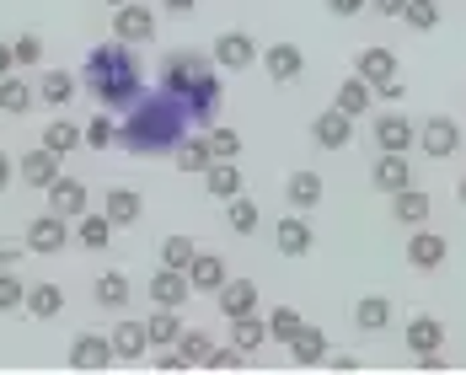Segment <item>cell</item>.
I'll return each mask as SVG.
<instances>
[{
  "instance_id": "1",
  "label": "cell",
  "mask_w": 466,
  "mask_h": 375,
  "mask_svg": "<svg viewBox=\"0 0 466 375\" xmlns=\"http://www.w3.org/2000/svg\"><path fill=\"white\" fill-rule=\"evenodd\" d=\"M193 129V113H187L183 96L161 92H140V102L118 118V145L129 156H172Z\"/></svg>"
},
{
  "instance_id": "2",
  "label": "cell",
  "mask_w": 466,
  "mask_h": 375,
  "mask_svg": "<svg viewBox=\"0 0 466 375\" xmlns=\"http://www.w3.org/2000/svg\"><path fill=\"white\" fill-rule=\"evenodd\" d=\"M81 92L92 96L96 107L107 113H129L145 92V70H140V54L135 44L113 38V44H96L81 65Z\"/></svg>"
},
{
  "instance_id": "3",
  "label": "cell",
  "mask_w": 466,
  "mask_h": 375,
  "mask_svg": "<svg viewBox=\"0 0 466 375\" xmlns=\"http://www.w3.org/2000/svg\"><path fill=\"white\" fill-rule=\"evenodd\" d=\"M215 70H220V65H215L204 48H172V54L161 59V86L187 102V96H193V86H198L204 76H215Z\"/></svg>"
},
{
  "instance_id": "4",
  "label": "cell",
  "mask_w": 466,
  "mask_h": 375,
  "mask_svg": "<svg viewBox=\"0 0 466 375\" xmlns=\"http://www.w3.org/2000/svg\"><path fill=\"white\" fill-rule=\"evenodd\" d=\"M419 145H423L429 161H445V156L461 150V124H456L451 113H434V118H423L419 124Z\"/></svg>"
},
{
  "instance_id": "5",
  "label": "cell",
  "mask_w": 466,
  "mask_h": 375,
  "mask_svg": "<svg viewBox=\"0 0 466 375\" xmlns=\"http://www.w3.org/2000/svg\"><path fill=\"white\" fill-rule=\"evenodd\" d=\"M70 241H76V231H70V220L48 209L44 220H33V226H27V241H22V247H27V252H44V258H54V252H65Z\"/></svg>"
},
{
  "instance_id": "6",
  "label": "cell",
  "mask_w": 466,
  "mask_h": 375,
  "mask_svg": "<svg viewBox=\"0 0 466 375\" xmlns=\"http://www.w3.org/2000/svg\"><path fill=\"white\" fill-rule=\"evenodd\" d=\"M113 38H124V44H150L156 38V11L150 5H113Z\"/></svg>"
},
{
  "instance_id": "7",
  "label": "cell",
  "mask_w": 466,
  "mask_h": 375,
  "mask_svg": "<svg viewBox=\"0 0 466 375\" xmlns=\"http://www.w3.org/2000/svg\"><path fill=\"white\" fill-rule=\"evenodd\" d=\"M258 54H263V48L252 44V33H220V38H215V44H209V59H215V65H220V70H252V59H258Z\"/></svg>"
},
{
  "instance_id": "8",
  "label": "cell",
  "mask_w": 466,
  "mask_h": 375,
  "mask_svg": "<svg viewBox=\"0 0 466 375\" xmlns=\"http://www.w3.org/2000/svg\"><path fill=\"white\" fill-rule=\"evenodd\" d=\"M113 360H118L113 338H102V332H76V343H70V370H107Z\"/></svg>"
},
{
  "instance_id": "9",
  "label": "cell",
  "mask_w": 466,
  "mask_h": 375,
  "mask_svg": "<svg viewBox=\"0 0 466 375\" xmlns=\"http://www.w3.org/2000/svg\"><path fill=\"white\" fill-rule=\"evenodd\" d=\"M370 135H375V150H397V156H408V150L419 145V124L402 118V113H380Z\"/></svg>"
},
{
  "instance_id": "10",
  "label": "cell",
  "mask_w": 466,
  "mask_h": 375,
  "mask_svg": "<svg viewBox=\"0 0 466 375\" xmlns=\"http://www.w3.org/2000/svg\"><path fill=\"white\" fill-rule=\"evenodd\" d=\"M375 193H402V188H413V161L408 156H397V150H375V172H370Z\"/></svg>"
},
{
  "instance_id": "11",
  "label": "cell",
  "mask_w": 466,
  "mask_h": 375,
  "mask_svg": "<svg viewBox=\"0 0 466 375\" xmlns=\"http://www.w3.org/2000/svg\"><path fill=\"white\" fill-rule=\"evenodd\" d=\"M220 107H226V86H220V70H215V76H204V81L193 86V96H187V113H193V124H198V129H215Z\"/></svg>"
},
{
  "instance_id": "12",
  "label": "cell",
  "mask_w": 466,
  "mask_h": 375,
  "mask_svg": "<svg viewBox=\"0 0 466 375\" xmlns=\"http://www.w3.org/2000/svg\"><path fill=\"white\" fill-rule=\"evenodd\" d=\"M311 140L322 145V150H349L354 145V118L343 107H327V113L311 118Z\"/></svg>"
},
{
  "instance_id": "13",
  "label": "cell",
  "mask_w": 466,
  "mask_h": 375,
  "mask_svg": "<svg viewBox=\"0 0 466 375\" xmlns=\"http://www.w3.org/2000/svg\"><path fill=\"white\" fill-rule=\"evenodd\" d=\"M274 247H279L284 258H306V252L317 247V231H311L306 209H289V215H284L279 231H274Z\"/></svg>"
},
{
  "instance_id": "14",
  "label": "cell",
  "mask_w": 466,
  "mask_h": 375,
  "mask_svg": "<svg viewBox=\"0 0 466 375\" xmlns=\"http://www.w3.org/2000/svg\"><path fill=\"white\" fill-rule=\"evenodd\" d=\"M86 204H92V193H86V183L81 177H54V188H48V209L54 215H65V220H81L86 215Z\"/></svg>"
},
{
  "instance_id": "15",
  "label": "cell",
  "mask_w": 466,
  "mask_h": 375,
  "mask_svg": "<svg viewBox=\"0 0 466 375\" xmlns=\"http://www.w3.org/2000/svg\"><path fill=\"white\" fill-rule=\"evenodd\" d=\"M16 177H22L27 188H44V193H48V188H54V177H59V156L38 140L27 156H22V161H16Z\"/></svg>"
},
{
  "instance_id": "16",
  "label": "cell",
  "mask_w": 466,
  "mask_h": 375,
  "mask_svg": "<svg viewBox=\"0 0 466 375\" xmlns=\"http://www.w3.org/2000/svg\"><path fill=\"white\" fill-rule=\"evenodd\" d=\"M263 70H268V81L289 86V81H300V76H306V54H300L295 44H268V48H263Z\"/></svg>"
},
{
  "instance_id": "17",
  "label": "cell",
  "mask_w": 466,
  "mask_h": 375,
  "mask_svg": "<svg viewBox=\"0 0 466 375\" xmlns=\"http://www.w3.org/2000/svg\"><path fill=\"white\" fill-rule=\"evenodd\" d=\"M445 252H451V241L440 231H419V226H413V236H408V263H413L419 274H434V269L445 263Z\"/></svg>"
},
{
  "instance_id": "18",
  "label": "cell",
  "mask_w": 466,
  "mask_h": 375,
  "mask_svg": "<svg viewBox=\"0 0 466 375\" xmlns=\"http://www.w3.org/2000/svg\"><path fill=\"white\" fill-rule=\"evenodd\" d=\"M354 76H365L375 92H380V86H391V81H397V54H391L386 44L360 48V59H354Z\"/></svg>"
},
{
  "instance_id": "19",
  "label": "cell",
  "mask_w": 466,
  "mask_h": 375,
  "mask_svg": "<svg viewBox=\"0 0 466 375\" xmlns=\"http://www.w3.org/2000/svg\"><path fill=\"white\" fill-rule=\"evenodd\" d=\"M187 295H193V284H187V269H156L150 274V306H183Z\"/></svg>"
},
{
  "instance_id": "20",
  "label": "cell",
  "mask_w": 466,
  "mask_h": 375,
  "mask_svg": "<svg viewBox=\"0 0 466 375\" xmlns=\"http://www.w3.org/2000/svg\"><path fill=\"white\" fill-rule=\"evenodd\" d=\"M226 279H231L226 258H215V252H193V263H187V284H193L198 295H220V284Z\"/></svg>"
},
{
  "instance_id": "21",
  "label": "cell",
  "mask_w": 466,
  "mask_h": 375,
  "mask_svg": "<svg viewBox=\"0 0 466 375\" xmlns=\"http://www.w3.org/2000/svg\"><path fill=\"white\" fill-rule=\"evenodd\" d=\"M322 193H327V183L317 172H289V177H284V204H289V209H306V215H311V209L322 204Z\"/></svg>"
},
{
  "instance_id": "22",
  "label": "cell",
  "mask_w": 466,
  "mask_h": 375,
  "mask_svg": "<svg viewBox=\"0 0 466 375\" xmlns=\"http://www.w3.org/2000/svg\"><path fill=\"white\" fill-rule=\"evenodd\" d=\"M215 300H220V317H226V322H231V317H252V311H258V284L252 279H226Z\"/></svg>"
},
{
  "instance_id": "23",
  "label": "cell",
  "mask_w": 466,
  "mask_h": 375,
  "mask_svg": "<svg viewBox=\"0 0 466 375\" xmlns=\"http://www.w3.org/2000/svg\"><path fill=\"white\" fill-rule=\"evenodd\" d=\"M402 338H408L413 360H419V354H440V349H445V322H440V317H413V322L402 328Z\"/></svg>"
},
{
  "instance_id": "24",
  "label": "cell",
  "mask_w": 466,
  "mask_h": 375,
  "mask_svg": "<svg viewBox=\"0 0 466 375\" xmlns=\"http://www.w3.org/2000/svg\"><path fill=\"white\" fill-rule=\"evenodd\" d=\"M102 215H107L113 226H135L145 215V198L135 188H107V193H102Z\"/></svg>"
},
{
  "instance_id": "25",
  "label": "cell",
  "mask_w": 466,
  "mask_h": 375,
  "mask_svg": "<svg viewBox=\"0 0 466 375\" xmlns=\"http://www.w3.org/2000/svg\"><path fill=\"white\" fill-rule=\"evenodd\" d=\"M332 107H343L349 118H365L375 107V86L365 76H349V81H338V96H332Z\"/></svg>"
},
{
  "instance_id": "26",
  "label": "cell",
  "mask_w": 466,
  "mask_h": 375,
  "mask_svg": "<svg viewBox=\"0 0 466 375\" xmlns=\"http://www.w3.org/2000/svg\"><path fill=\"white\" fill-rule=\"evenodd\" d=\"M289 360L295 365H327V332L311 328V322H300V332L289 338Z\"/></svg>"
},
{
  "instance_id": "27",
  "label": "cell",
  "mask_w": 466,
  "mask_h": 375,
  "mask_svg": "<svg viewBox=\"0 0 466 375\" xmlns=\"http://www.w3.org/2000/svg\"><path fill=\"white\" fill-rule=\"evenodd\" d=\"M429 209H434V204H429V193H423L419 183L402 188V193H391V220H402V226H423Z\"/></svg>"
},
{
  "instance_id": "28",
  "label": "cell",
  "mask_w": 466,
  "mask_h": 375,
  "mask_svg": "<svg viewBox=\"0 0 466 375\" xmlns=\"http://www.w3.org/2000/svg\"><path fill=\"white\" fill-rule=\"evenodd\" d=\"M172 161H177V172H193V177H204V172H209V161H215V150H209V135H187V140L172 150Z\"/></svg>"
},
{
  "instance_id": "29",
  "label": "cell",
  "mask_w": 466,
  "mask_h": 375,
  "mask_svg": "<svg viewBox=\"0 0 466 375\" xmlns=\"http://www.w3.org/2000/svg\"><path fill=\"white\" fill-rule=\"evenodd\" d=\"M391 317H397V311H391L386 295H365V300H354V328L360 332H386L391 328Z\"/></svg>"
},
{
  "instance_id": "30",
  "label": "cell",
  "mask_w": 466,
  "mask_h": 375,
  "mask_svg": "<svg viewBox=\"0 0 466 375\" xmlns=\"http://www.w3.org/2000/svg\"><path fill=\"white\" fill-rule=\"evenodd\" d=\"M145 332H150V349H172L183 338V322H177V306H156L145 317Z\"/></svg>"
},
{
  "instance_id": "31",
  "label": "cell",
  "mask_w": 466,
  "mask_h": 375,
  "mask_svg": "<svg viewBox=\"0 0 466 375\" xmlns=\"http://www.w3.org/2000/svg\"><path fill=\"white\" fill-rule=\"evenodd\" d=\"M22 311H33L38 322L59 317V311H65V289H59V284H27V300H22Z\"/></svg>"
},
{
  "instance_id": "32",
  "label": "cell",
  "mask_w": 466,
  "mask_h": 375,
  "mask_svg": "<svg viewBox=\"0 0 466 375\" xmlns=\"http://www.w3.org/2000/svg\"><path fill=\"white\" fill-rule=\"evenodd\" d=\"M33 102H38V86H27L22 76H0V113L22 118V113H27Z\"/></svg>"
},
{
  "instance_id": "33",
  "label": "cell",
  "mask_w": 466,
  "mask_h": 375,
  "mask_svg": "<svg viewBox=\"0 0 466 375\" xmlns=\"http://www.w3.org/2000/svg\"><path fill=\"white\" fill-rule=\"evenodd\" d=\"M92 295H96L102 311H124V306H129V279H124L118 269H107V274H96Z\"/></svg>"
},
{
  "instance_id": "34",
  "label": "cell",
  "mask_w": 466,
  "mask_h": 375,
  "mask_svg": "<svg viewBox=\"0 0 466 375\" xmlns=\"http://www.w3.org/2000/svg\"><path fill=\"white\" fill-rule=\"evenodd\" d=\"M113 231H118V226H113L107 215H81V220H76V241H81L86 252H107Z\"/></svg>"
},
{
  "instance_id": "35",
  "label": "cell",
  "mask_w": 466,
  "mask_h": 375,
  "mask_svg": "<svg viewBox=\"0 0 466 375\" xmlns=\"http://www.w3.org/2000/svg\"><path fill=\"white\" fill-rule=\"evenodd\" d=\"M44 145L54 150V156H70V150H81L86 145V129L81 124H70V118H54L44 129Z\"/></svg>"
},
{
  "instance_id": "36",
  "label": "cell",
  "mask_w": 466,
  "mask_h": 375,
  "mask_svg": "<svg viewBox=\"0 0 466 375\" xmlns=\"http://www.w3.org/2000/svg\"><path fill=\"white\" fill-rule=\"evenodd\" d=\"M231 343L241 354H252V349H263L268 343V322L252 311V317H231Z\"/></svg>"
},
{
  "instance_id": "37",
  "label": "cell",
  "mask_w": 466,
  "mask_h": 375,
  "mask_svg": "<svg viewBox=\"0 0 466 375\" xmlns=\"http://www.w3.org/2000/svg\"><path fill=\"white\" fill-rule=\"evenodd\" d=\"M113 349H118V360H124V365H129V360H140L145 349H150L145 322H118V328H113Z\"/></svg>"
},
{
  "instance_id": "38",
  "label": "cell",
  "mask_w": 466,
  "mask_h": 375,
  "mask_svg": "<svg viewBox=\"0 0 466 375\" xmlns=\"http://www.w3.org/2000/svg\"><path fill=\"white\" fill-rule=\"evenodd\" d=\"M204 188H209V198H236V193H241V172H236V161H209Z\"/></svg>"
},
{
  "instance_id": "39",
  "label": "cell",
  "mask_w": 466,
  "mask_h": 375,
  "mask_svg": "<svg viewBox=\"0 0 466 375\" xmlns=\"http://www.w3.org/2000/svg\"><path fill=\"white\" fill-rule=\"evenodd\" d=\"M76 92H81V81H76L70 70H48L44 81H38V96H44L48 107H65Z\"/></svg>"
},
{
  "instance_id": "40",
  "label": "cell",
  "mask_w": 466,
  "mask_h": 375,
  "mask_svg": "<svg viewBox=\"0 0 466 375\" xmlns=\"http://www.w3.org/2000/svg\"><path fill=\"white\" fill-rule=\"evenodd\" d=\"M258 220H263V215H258V204H252L247 193L226 198V226H231L236 236H252V231H258Z\"/></svg>"
},
{
  "instance_id": "41",
  "label": "cell",
  "mask_w": 466,
  "mask_h": 375,
  "mask_svg": "<svg viewBox=\"0 0 466 375\" xmlns=\"http://www.w3.org/2000/svg\"><path fill=\"white\" fill-rule=\"evenodd\" d=\"M177 349H183L187 370H209V354H215L209 332H187V328H183V338H177Z\"/></svg>"
},
{
  "instance_id": "42",
  "label": "cell",
  "mask_w": 466,
  "mask_h": 375,
  "mask_svg": "<svg viewBox=\"0 0 466 375\" xmlns=\"http://www.w3.org/2000/svg\"><path fill=\"white\" fill-rule=\"evenodd\" d=\"M113 145H118V118L102 107L92 124H86V150H113Z\"/></svg>"
},
{
  "instance_id": "43",
  "label": "cell",
  "mask_w": 466,
  "mask_h": 375,
  "mask_svg": "<svg viewBox=\"0 0 466 375\" xmlns=\"http://www.w3.org/2000/svg\"><path fill=\"white\" fill-rule=\"evenodd\" d=\"M440 16H445V11H440V0H408V11H402V22H408L413 33H434V27H440Z\"/></svg>"
},
{
  "instance_id": "44",
  "label": "cell",
  "mask_w": 466,
  "mask_h": 375,
  "mask_svg": "<svg viewBox=\"0 0 466 375\" xmlns=\"http://www.w3.org/2000/svg\"><path fill=\"white\" fill-rule=\"evenodd\" d=\"M295 332H300V311H295V306H274V311H268V338L289 349V338H295Z\"/></svg>"
},
{
  "instance_id": "45",
  "label": "cell",
  "mask_w": 466,
  "mask_h": 375,
  "mask_svg": "<svg viewBox=\"0 0 466 375\" xmlns=\"http://www.w3.org/2000/svg\"><path fill=\"white\" fill-rule=\"evenodd\" d=\"M193 252H198L193 236H167V241H161V263H167V269H187Z\"/></svg>"
},
{
  "instance_id": "46",
  "label": "cell",
  "mask_w": 466,
  "mask_h": 375,
  "mask_svg": "<svg viewBox=\"0 0 466 375\" xmlns=\"http://www.w3.org/2000/svg\"><path fill=\"white\" fill-rule=\"evenodd\" d=\"M241 135H236V129H226V124H215V129H209V150H215V161H236V156H241Z\"/></svg>"
},
{
  "instance_id": "47",
  "label": "cell",
  "mask_w": 466,
  "mask_h": 375,
  "mask_svg": "<svg viewBox=\"0 0 466 375\" xmlns=\"http://www.w3.org/2000/svg\"><path fill=\"white\" fill-rule=\"evenodd\" d=\"M22 300H27V284L11 269H0V311H22Z\"/></svg>"
},
{
  "instance_id": "48",
  "label": "cell",
  "mask_w": 466,
  "mask_h": 375,
  "mask_svg": "<svg viewBox=\"0 0 466 375\" xmlns=\"http://www.w3.org/2000/svg\"><path fill=\"white\" fill-rule=\"evenodd\" d=\"M247 360H252V354H241V349H215V354H209V370H241V365H247Z\"/></svg>"
},
{
  "instance_id": "49",
  "label": "cell",
  "mask_w": 466,
  "mask_h": 375,
  "mask_svg": "<svg viewBox=\"0 0 466 375\" xmlns=\"http://www.w3.org/2000/svg\"><path fill=\"white\" fill-rule=\"evenodd\" d=\"M16 65H38V54H44V38H38V33H22V38H16Z\"/></svg>"
},
{
  "instance_id": "50",
  "label": "cell",
  "mask_w": 466,
  "mask_h": 375,
  "mask_svg": "<svg viewBox=\"0 0 466 375\" xmlns=\"http://www.w3.org/2000/svg\"><path fill=\"white\" fill-rule=\"evenodd\" d=\"M156 370H161V375H172V370H187L183 349H177V343H172V349H161V354H156Z\"/></svg>"
},
{
  "instance_id": "51",
  "label": "cell",
  "mask_w": 466,
  "mask_h": 375,
  "mask_svg": "<svg viewBox=\"0 0 466 375\" xmlns=\"http://www.w3.org/2000/svg\"><path fill=\"white\" fill-rule=\"evenodd\" d=\"M365 5H370V0H327V11H332V16H343V22H349V16H360Z\"/></svg>"
},
{
  "instance_id": "52",
  "label": "cell",
  "mask_w": 466,
  "mask_h": 375,
  "mask_svg": "<svg viewBox=\"0 0 466 375\" xmlns=\"http://www.w3.org/2000/svg\"><path fill=\"white\" fill-rule=\"evenodd\" d=\"M370 11H380V16H402L408 0H370Z\"/></svg>"
},
{
  "instance_id": "53",
  "label": "cell",
  "mask_w": 466,
  "mask_h": 375,
  "mask_svg": "<svg viewBox=\"0 0 466 375\" xmlns=\"http://www.w3.org/2000/svg\"><path fill=\"white\" fill-rule=\"evenodd\" d=\"M11 70H16V48L0 44V76H11Z\"/></svg>"
},
{
  "instance_id": "54",
  "label": "cell",
  "mask_w": 466,
  "mask_h": 375,
  "mask_svg": "<svg viewBox=\"0 0 466 375\" xmlns=\"http://www.w3.org/2000/svg\"><path fill=\"white\" fill-rule=\"evenodd\" d=\"M327 365H332V370H354L360 360H354V354H327Z\"/></svg>"
},
{
  "instance_id": "55",
  "label": "cell",
  "mask_w": 466,
  "mask_h": 375,
  "mask_svg": "<svg viewBox=\"0 0 466 375\" xmlns=\"http://www.w3.org/2000/svg\"><path fill=\"white\" fill-rule=\"evenodd\" d=\"M11 177H16V161H11V156H5V150H0V188L11 183Z\"/></svg>"
},
{
  "instance_id": "56",
  "label": "cell",
  "mask_w": 466,
  "mask_h": 375,
  "mask_svg": "<svg viewBox=\"0 0 466 375\" xmlns=\"http://www.w3.org/2000/svg\"><path fill=\"white\" fill-rule=\"evenodd\" d=\"M16 252H22V247H11V241H0V269H11V263H16Z\"/></svg>"
},
{
  "instance_id": "57",
  "label": "cell",
  "mask_w": 466,
  "mask_h": 375,
  "mask_svg": "<svg viewBox=\"0 0 466 375\" xmlns=\"http://www.w3.org/2000/svg\"><path fill=\"white\" fill-rule=\"evenodd\" d=\"M161 5H167V11H177V16H183V11H193V5H198V0H161Z\"/></svg>"
},
{
  "instance_id": "58",
  "label": "cell",
  "mask_w": 466,
  "mask_h": 375,
  "mask_svg": "<svg viewBox=\"0 0 466 375\" xmlns=\"http://www.w3.org/2000/svg\"><path fill=\"white\" fill-rule=\"evenodd\" d=\"M456 198H461V204H466V177H461V183H456Z\"/></svg>"
},
{
  "instance_id": "59",
  "label": "cell",
  "mask_w": 466,
  "mask_h": 375,
  "mask_svg": "<svg viewBox=\"0 0 466 375\" xmlns=\"http://www.w3.org/2000/svg\"><path fill=\"white\" fill-rule=\"evenodd\" d=\"M102 5H129V0H102Z\"/></svg>"
}]
</instances>
